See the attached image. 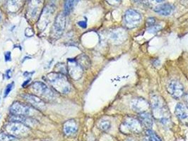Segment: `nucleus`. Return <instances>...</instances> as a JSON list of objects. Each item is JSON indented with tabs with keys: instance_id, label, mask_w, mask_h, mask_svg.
Returning <instances> with one entry per match:
<instances>
[{
	"instance_id": "nucleus-33",
	"label": "nucleus",
	"mask_w": 188,
	"mask_h": 141,
	"mask_svg": "<svg viewBox=\"0 0 188 141\" xmlns=\"http://www.w3.org/2000/svg\"><path fill=\"white\" fill-rule=\"evenodd\" d=\"M156 1H157V2H162V1H164V0H156Z\"/></svg>"
},
{
	"instance_id": "nucleus-15",
	"label": "nucleus",
	"mask_w": 188,
	"mask_h": 141,
	"mask_svg": "<svg viewBox=\"0 0 188 141\" xmlns=\"http://www.w3.org/2000/svg\"><path fill=\"white\" fill-rule=\"evenodd\" d=\"M78 127L74 120H69L64 124V132L67 136L72 135L77 131Z\"/></svg>"
},
{
	"instance_id": "nucleus-20",
	"label": "nucleus",
	"mask_w": 188,
	"mask_h": 141,
	"mask_svg": "<svg viewBox=\"0 0 188 141\" xmlns=\"http://www.w3.org/2000/svg\"><path fill=\"white\" fill-rule=\"evenodd\" d=\"M77 62L81 66L83 69H84V68H88L90 66L89 59H88L87 57L84 56V55H81V56L79 57V59H78Z\"/></svg>"
},
{
	"instance_id": "nucleus-19",
	"label": "nucleus",
	"mask_w": 188,
	"mask_h": 141,
	"mask_svg": "<svg viewBox=\"0 0 188 141\" xmlns=\"http://www.w3.org/2000/svg\"><path fill=\"white\" fill-rule=\"evenodd\" d=\"M79 0H65L64 4V14H69L75 7Z\"/></svg>"
},
{
	"instance_id": "nucleus-26",
	"label": "nucleus",
	"mask_w": 188,
	"mask_h": 141,
	"mask_svg": "<svg viewBox=\"0 0 188 141\" xmlns=\"http://www.w3.org/2000/svg\"><path fill=\"white\" fill-rule=\"evenodd\" d=\"M161 29V26H160V25L156 24V25H154V26L148 28V31L150 32V33H156V32H158V30Z\"/></svg>"
},
{
	"instance_id": "nucleus-2",
	"label": "nucleus",
	"mask_w": 188,
	"mask_h": 141,
	"mask_svg": "<svg viewBox=\"0 0 188 141\" xmlns=\"http://www.w3.org/2000/svg\"><path fill=\"white\" fill-rule=\"evenodd\" d=\"M29 127L24 123L16 121H10L4 126L7 133L15 137L23 136L28 134L30 131Z\"/></svg>"
},
{
	"instance_id": "nucleus-34",
	"label": "nucleus",
	"mask_w": 188,
	"mask_h": 141,
	"mask_svg": "<svg viewBox=\"0 0 188 141\" xmlns=\"http://www.w3.org/2000/svg\"><path fill=\"white\" fill-rule=\"evenodd\" d=\"M0 20H1V16H0Z\"/></svg>"
},
{
	"instance_id": "nucleus-21",
	"label": "nucleus",
	"mask_w": 188,
	"mask_h": 141,
	"mask_svg": "<svg viewBox=\"0 0 188 141\" xmlns=\"http://www.w3.org/2000/svg\"><path fill=\"white\" fill-rule=\"evenodd\" d=\"M16 137L11 136L7 133H0V141H17Z\"/></svg>"
},
{
	"instance_id": "nucleus-7",
	"label": "nucleus",
	"mask_w": 188,
	"mask_h": 141,
	"mask_svg": "<svg viewBox=\"0 0 188 141\" xmlns=\"http://www.w3.org/2000/svg\"><path fill=\"white\" fill-rule=\"evenodd\" d=\"M151 105H152L153 114L156 117H161V121L162 123H166V121H168V119L165 117L164 114L166 113V106L163 104L161 99L158 97L154 96L151 99Z\"/></svg>"
},
{
	"instance_id": "nucleus-31",
	"label": "nucleus",
	"mask_w": 188,
	"mask_h": 141,
	"mask_svg": "<svg viewBox=\"0 0 188 141\" xmlns=\"http://www.w3.org/2000/svg\"><path fill=\"white\" fill-rule=\"evenodd\" d=\"M11 70H7V73H6V74H7V78H8V79H9V78L11 77Z\"/></svg>"
},
{
	"instance_id": "nucleus-12",
	"label": "nucleus",
	"mask_w": 188,
	"mask_h": 141,
	"mask_svg": "<svg viewBox=\"0 0 188 141\" xmlns=\"http://www.w3.org/2000/svg\"><path fill=\"white\" fill-rule=\"evenodd\" d=\"M131 106L134 111L141 114L143 112H146L149 109V104L147 100L142 98L134 99L132 101Z\"/></svg>"
},
{
	"instance_id": "nucleus-30",
	"label": "nucleus",
	"mask_w": 188,
	"mask_h": 141,
	"mask_svg": "<svg viewBox=\"0 0 188 141\" xmlns=\"http://www.w3.org/2000/svg\"><path fill=\"white\" fill-rule=\"evenodd\" d=\"M78 26H81V27L83 28H86V27H87V23H86V22L84 21H81L78 22Z\"/></svg>"
},
{
	"instance_id": "nucleus-9",
	"label": "nucleus",
	"mask_w": 188,
	"mask_h": 141,
	"mask_svg": "<svg viewBox=\"0 0 188 141\" xmlns=\"http://www.w3.org/2000/svg\"><path fill=\"white\" fill-rule=\"evenodd\" d=\"M67 70L68 73L70 74L71 77L74 80L79 79L82 76L83 74L84 69L82 68L77 61L75 59H68V66H67Z\"/></svg>"
},
{
	"instance_id": "nucleus-14",
	"label": "nucleus",
	"mask_w": 188,
	"mask_h": 141,
	"mask_svg": "<svg viewBox=\"0 0 188 141\" xmlns=\"http://www.w3.org/2000/svg\"><path fill=\"white\" fill-rule=\"evenodd\" d=\"M172 10H173V7L170 4H162L158 5L154 9V11L156 13L162 16H168L171 14Z\"/></svg>"
},
{
	"instance_id": "nucleus-8",
	"label": "nucleus",
	"mask_w": 188,
	"mask_h": 141,
	"mask_svg": "<svg viewBox=\"0 0 188 141\" xmlns=\"http://www.w3.org/2000/svg\"><path fill=\"white\" fill-rule=\"evenodd\" d=\"M66 26V14H59L55 19L53 25V37H59L62 35Z\"/></svg>"
},
{
	"instance_id": "nucleus-25",
	"label": "nucleus",
	"mask_w": 188,
	"mask_h": 141,
	"mask_svg": "<svg viewBox=\"0 0 188 141\" xmlns=\"http://www.w3.org/2000/svg\"><path fill=\"white\" fill-rule=\"evenodd\" d=\"M13 85H14V83L12 82L11 83H9V85H7V86L6 87V88L4 90V98H6V97L8 96V95L10 93V92L12 90Z\"/></svg>"
},
{
	"instance_id": "nucleus-24",
	"label": "nucleus",
	"mask_w": 188,
	"mask_h": 141,
	"mask_svg": "<svg viewBox=\"0 0 188 141\" xmlns=\"http://www.w3.org/2000/svg\"><path fill=\"white\" fill-rule=\"evenodd\" d=\"M22 0H9V6H10V8L11 7H12V9H16L19 8V5L21 4V2Z\"/></svg>"
},
{
	"instance_id": "nucleus-29",
	"label": "nucleus",
	"mask_w": 188,
	"mask_h": 141,
	"mask_svg": "<svg viewBox=\"0 0 188 141\" xmlns=\"http://www.w3.org/2000/svg\"><path fill=\"white\" fill-rule=\"evenodd\" d=\"M4 59H5V62H9V61L11 60L10 52H7L4 53Z\"/></svg>"
},
{
	"instance_id": "nucleus-28",
	"label": "nucleus",
	"mask_w": 188,
	"mask_h": 141,
	"mask_svg": "<svg viewBox=\"0 0 188 141\" xmlns=\"http://www.w3.org/2000/svg\"><path fill=\"white\" fill-rule=\"evenodd\" d=\"M105 1H106L109 4L117 5V4H118L120 3L121 0H105Z\"/></svg>"
},
{
	"instance_id": "nucleus-18",
	"label": "nucleus",
	"mask_w": 188,
	"mask_h": 141,
	"mask_svg": "<svg viewBox=\"0 0 188 141\" xmlns=\"http://www.w3.org/2000/svg\"><path fill=\"white\" fill-rule=\"evenodd\" d=\"M110 38L113 41L120 43V42H122L125 40L126 35L124 30L118 29L112 32L110 35Z\"/></svg>"
},
{
	"instance_id": "nucleus-32",
	"label": "nucleus",
	"mask_w": 188,
	"mask_h": 141,
	"mask_svg": "<svg viewBox=\"0 0 188 141\" xmlns=\"http://www.w3.org/2000/svg\"><path fill=\"white\" fill-rule=\"evenodd\" d=\"M185 102H186V104H187V107H188V94L186 95V97H185Z\"/></svg>"
},
{
	"instance_id": "nucleus-23",
	"label": "nucleus",
	"mask_w": 188,
	"mask_h": 141,
	"mask_svg": "<svg viewBox=\"0 0 188 141\" xmlns=\"http://www.w3.org/2000/svg\"><path fill=\"white\" fill-rule=\"evenodd\" d=\"M98 126L101 130L105 131L110 129V122L109 121H106V120H105V121H101V122L99 123Z\"/></svg>"
},
{
	"instance_id": "nucleus-11",
	"label": "nucleus",
	"mask_w": 188,
	"mask_h": 141,
	"mask_svg": "<svg viewBox=\"0 0 188 141\" xmlns=\"http://www.w3.org/2000/svg\"><path fill=\"white\" fill-rule=\"evenodd\" d=\"M24 98L28 102V103L37 110H44L45 109V102L39 97L35 95L26 94L24 95Z\"/></svg>"
},
{
	"instance_id": "nucleus-13",
	"label": "nucleus",
	"mask_w": 188,
	"mask_h": 141,
	"mask_svg": "<svg viewBox=\"0 0 188 141\" xmlns=\"http://www.w3.org/2000/svg\"><path fill=\"white\" fill-rule=\"evenodd\" d=\"M175 113L181 121H186L188 119V109L183 104L179 103L176 105Z\"/></svg>"
},
{
	"instance_id": "nucleus-4",
	"label": "nucleus",
	"mask_w": 188,
	"mask_h": 141,
	"mask_svg": "<svg viewBox=\"0 0 188 141\" xmlns=\"http://www.w3.org/2000/svg\"><path fill=\"white\" fill-rule=\"evenodd\" d=\"M32 90L33 93L39 97L45 98L47 100H51L54 98V92L47 85L40 81H36L32 85Z\"/></svg>"
},
{
	"instance_id": "nucleus-1",
	"label": "nucleus",
	"mask_w": 188,
	"mask_h": 141,
	"mask_svg": "<svg viewBox=\"0 0 188 141\" xmlns=\"http://www.w3.org/2000/svg\"><path fill=\"white\" fill-rule=\"evenodd\" d=\"M47 81L57 92L67 94L71 90V84L67 78L61 73H50L47 76Z\"/></svg>"
},
{
	"instance_id": "nucleus-17",
	"label": "nucleus",
	"mask_w": 188,
	"mask_h": 141,
	"mask_svg": "<svg viewBox=\"0 0 188 141\" xmlns=\"http://www.w3.org/2000/svg\"><path fill=\"white\" fill-rule=\"evenodd\" d=\"M10 121H16V122H21L24 123L28 126H30L31 123H33L34 120L31 119L28 117H24V116H18V115H12L9 117Z\"/></svg>"
},
{
	"instance_id": "nucleus-6",
	"label": "nucleus",
	"mask_w": 188,
	"mask_h": 141,
	"mask_svg": "<svg viewBox=\"0 0 188 141\" xmlns=\"http://www.w3.org/2000/svg\"><path fill=\"white\" fill-rule=\"evenodd\" d=\"M121 131L126 133L127 132L139 133L142 130V125L137 119L132 117H127L120 127Z\"/></svg>"
},
{
	"instance_id": "nucleus-16",
	"label": "nucleus",
	"mask_w": 188,
	"mask_h": 141,
	"mask_svg": "<svg viewBox=\"0 0 188 141\" xmlns=\"http://www.w3.org/2000/svg\"><path fill=\"white\" fill-rule=\"evenodd\" d=\"M139 119L141 125L144 126L147 129H151V127L153 126V120L151 115L149 113H147V112H143V113L139 114Z\"/></svg>"
},
{
	"instance_id": "nucleus-3",
	"label": "nucleus",
	"mask_w": 188,
	"mask_h": 141,
	"mask_svg": "<svg viewBox=\"0 0 188 141\" xmlns=\"http://www.w3.org/2000/svg\"><path fill=\"white\" fill-rule=\"evenodd\" d=\"M10 112L13 115L31 117L37 113L36 109L29 105L22 104L21 102H15L10 107Z\"/></svg>"
},
{
	"instance_id": "nucleus-10",
	"label": "nucleus",
	"mask_w": 188,
	"mask_h": 141,
	"mask_svg": "<svg viewBox=\"0 0 188 141\" xmlns=\"http://www.w3.org/2000/svg\"><path fill=\"white\" fill-rule=\"evenodd\" d=\"M167 90L175 99H180L184 94L183 85L177 81H170L167 87Z\"/></svg>"
},
{
	"instance_id": "nucleus-5",
	"label": "nucleus",
	"mask_w": 188,
	"mask_h": 141,
	"mask_svg": "<svg viewBox=\"0 0 188 141\" xmlns=\"http://www.w3.org/2000/svg\"><path fill=\"white\" fill-rule=\"evenodd\" d=\"M141 21V16L139 12L133 9H129L124 16V22L126 27L134 28L137 27Z\"/></svg>"
},
{
	"instance_id": "nucleus-22",
	"label": "nucleus",
	"mask_w": 188,
	"mask_h": 141,
	"mask_svg": "<svg viewBox=\"0 0 188 141\" xmlns=\"http://www.w3.org/2000/svg\"><path fill=\"white\" fill-rule=\"evenodd\" d=\"M147 134L149 136L150 141H162L156 133L151 131V129H149V130L147 131Z\"/></svg>"
},
{
	"instance_id": "nucleus-27",
	"label": "nucleus",
	"mask_w": 188,
	"mask_h": 141,
	"mask_svg": "<svg viewBox=\"0 0 188 141\" xmlns=\"http://www.w3.org/2000/svg\"><path fill=\"white\" fill-rule=\"evenodd\" d=\"M157 24L156 23V19L154 18H149L147 19V27H151V26H154V25Z\"/></svg>"
}]
</instances>
